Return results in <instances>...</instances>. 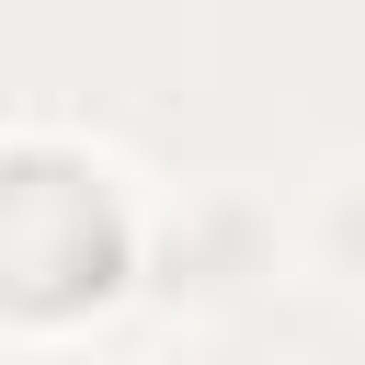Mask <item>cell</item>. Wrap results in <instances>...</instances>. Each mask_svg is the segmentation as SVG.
<instances>
[{"label": "cell", "mask_w": 365, "mask_h": 365, "mask_svg": "<svg viewBox=\"0 0 365 365\" xmlns=\"http://www.w3.org/2000/svg\"><path fill=\"white\" fill-rule=\"evenodd\" d=\"M0 262H11V297L23 308H68V297L114 285V205L80 171L23 160L11 171V205H0Z\"/></svg>", "instance_id": "1"}]
</instances>
